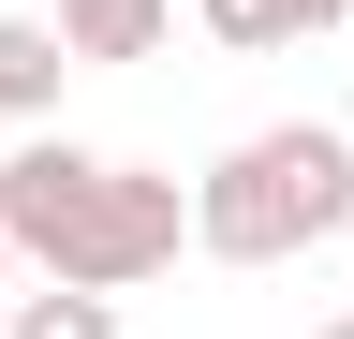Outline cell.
I'll return each instance as SVG.
<instances>
[{
    "mask_svg": "<svg viewBox=\"0 0 354 339\" xmlns=\"http://www.w3.org/2000/svg\"><path fill=\"white\" fill-rule=\"evenodd\" d=\"M0 236H15L30 280H88V295H133L192 251V192L162 162H118V148H74V133H30L0 162Z\"/></svg>",
    "mask_w": 354,
    "mask_h": 339,
    "instance_id": "1",
    "label": "cell"
},
{
    "mask_svg": "<svg viewBox=\"0 0 354 339\" xmlns=\"http://www.w3.org/2000/svg\"><path fill=\"white\" fill-rule=\"evenodd\" d=\"M354 222V133L339 118H266L192 177V251L221 266H295Z\"/></svg>",
    "mask_w": 354,
    "mask_h": 339,
    "instance_id": "2",
    "label": "cell"
},
{
    "mask_svg": "<svg viewBox=\"0 0 354 339\" xmlns=\"http://www.w3.org/2000/svg\"><path fill=\"white\" fill-rule=\"evenodd\" d=\"M192 15H207V45L281 59V45H325V30H354V0H192Z\"/></svg>",
    "mask_w": 354,
    "mask_h": 339,
    "instance_id": "3",
    "label": "cell"
},
{
    "mask_svg": "<svg viewBox=\"0 0 354 339\" xmlns=\"http://www.w3.org/2000/svg\"><path fill=\"white\" fill-rule=\"evenodd\" d=\"M59 74H74L59 15H0V118H59Z\"/></svg>",
    "mask_w": 354,
    "mask_h": 339,
    "instance_id": "4",
    "label": "cell"
},
{
    "mask_svg": "<svg viewBox=\"0 0 354 339\" xmlns=\"http://www.w3.org/2000/svg\"><path fill=\"white\" fill-rule=\"evenodd\" d=\"M162 15H177V0H59V45L74 59H148Z\"/></svg>",
    "mask_w": 354,
    "mask_h": 339,
    "instance_id": "5",
    "label": "cell"
},
{
    "mask_svg": "<svg viewBox=\"0 0 354 339\" xmlns=\"http://www.w3.org/2000/svg\"><path fill=\"white\" fill-rule=\"evenodd\" d=\"M0 339H118V295H88V280H30L15 310H0Z\"/></svg>",
    "mask_w": 354,
    "mask_h": 339,
    "instance_id": "6",
    "label": "cell"
},
{
    "mask_svg": "<svg viewBox=\"0 0 354 339\" xmlns=\"http://www.w3.org/2000/svg\"><path fill=\"white\" fill-rule=\"evenodd\" d=\"M0 310H15V236H0Z\"/></svg>",
    "mask_w": 354,
    "mask_h": 339,
    "instance_id": "7",
    "label": "cell"
},
{
    "mask_svg": "<svg viewBox=\"0 0 354 339\" xmlns=\"http://www.w3.org/2000/svg\"><path fill=\"white\" fill-rule=\"evenodd\" d=\"M310 339H354V310H325V325H310Z\"/></svg>",
    "mask_w": 354,
    "mask_h": 339,
    "instance_id": "8",
    "label": "cell"
}]
</instances>
